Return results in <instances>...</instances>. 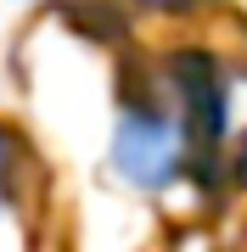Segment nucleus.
<instances>
[{
    "instance_id": "obj_2",
    "label": "nucleus",
    "mask_w": 247,
    "mask_h": 252,
    "mask_svg": "<svg viewBox=\"0 0 247 252\" xmlns=\"http://www.w3.org/2000/svg\"><path fill=\"white\" fill-rule=\"evenodd\" d=\"M17 185H23V146L0 124V219H11V207H17Z\"/></svg>"
},
{
    "instance_id": "obj_1",
    "label": "nucleus",
    "mask_w": 247,
    "mask_h": 252,
    "mask_svg": "<svg viewBox=\"0 0 247 252\" xmlns=\"http://www.w3.org/2000/svg\"><path fill=\"white\" fill-rule=\"evenodd\" d=\"M191 146H197V124L174 95H124L107 129V168L118 185L141 190V196H163L185 180Z\"/></svg>"
}]
</instances>
